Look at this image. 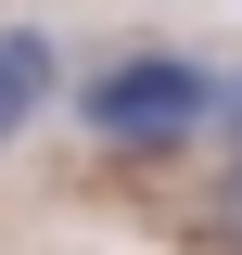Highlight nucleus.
<instances>
[{
	"mask_svg": "<svg viewBox=\"0 0 242 255\" xmlns=\"http://www.w3.org/2000/svg\"><path fill=\"white\" fill-rule=\"evenodd\" d=\"M51 77H64V64H51V38H38V26H0V140L51 102Z\"/></svg>",
	"mask_w": 242,
	"mask_h": 255,
	"instance_id": "nucleus-2",
	"label": "nucleus"
},
{
	"mask_svg": "<svg viewBox=\"0 0 242 255\" xmlns=\"http://www.w3.org/2000/svg\"><path fill=\"white\" fill-rule=\"evenodd\" d=\"M204 115H217V77L179 64V51H127V64H102L90 90H77V128L115 140V153H166V140H191Z\"/></svg>",
	"mask_w": 242,
	"mask_h": 255,
	"instance_id": "nucleus-1",
	"label": "nucleus"
}]
</instances>
